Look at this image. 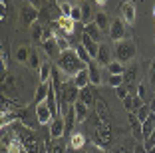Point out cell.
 Here are the masks:
<instances>
[{"mask_svg": "<svg viewBox=\"0 0 155 153\" xmlns=\"http://www.w3.org/2000/svg\"><path fill=\"white\" fill-rule=\"evenodd\" d=\"M56 66H58V70L62 74H66L68 78H74L78 72L86 70L87 64L80 60V56L76 54V50L70 48V50H66V52H62V54H60V58L56 60Z\"/></svg>", "mask_w": 155, "mask_h": 153, "instance_id": "1", "label": "cell"}, {"mask_svg": "<svg viewBox=\"0 0 155 153\" xmlns=\"http://www.w3.org/2000/svg\"><path fill=\"white\" fill-rule=\"evenodd\" d=\"M137 56V46L133 38H123V40L115 42L114 46V60H117L119 64H127Z\"/></svg>", "mask_w": 155, "mask_h": 153, "instance_id": "2", "label": "cell"}, {"mask_svg": "<svg viewBox=\"0 0 155 153\" xmlns=\"http://www.w3.org/2000/svg\"><path fill=\"white\" fill-rule=\"evenodd\" d=\"M91 141L94 145L100 149H107L114 141V133H111V123L104 121L100 125H94V131H91Z\"/></svg>", "mask_w": 155, "mask_h": 153, "instance_id": "3", "label": "cell"}, {"mask_svg": "<svg viewBox=\"0 0 155 153\" xmlns=\"http://www.w3.org/2000/svg\"><path fill=\"white\" fill-rule=\"evenodd\" d=\"M119 18L127 26H133V22H135V2L133 0H123L119 4Z\"/></svg>", "mask_w": 155, "mask_h": 153, "instance_id": "4", "label": "cell"}, {"mask_svg": "<svg viewBox=\"0 0 155 153\" xmlns=\"http://www.w3.org/2000/svg\"><path fill=\"white\" fill-rule=\"evenodd\" d=\"M38 18H40V10L34 8L32 4H22V8H20V20H22L24 26H32L34 22H38Z\"/></svg>", "mask_w": 155, "mask_h": 153, "instance_id": "5", "label": "cell"}, {"mask_svg": "<svg viewBox=\"0 0 155 153\" xmlns=\"http://www.w3.org/2000/svg\"><path fill=\"white\" fill-rule=\"evenodd\" d=\"M52 28H54V32H62L64 36H72L74 30H76V22H74L70 16H60L56 22L50 24Z\"/></svg>", "mask_w": 155, "mask_h": 153, "instance_id": "6", "label": "cell"}, {"mask_svg": "<svg viewBox=\"0 0 155 153\" xmlns=\"http://www.w3.org/2000/svg\"><path fill=\"white\" fill-rule=\"evenodd\" d=\"M125 34H127V24L123 22L121 18H115L111 20V26H110V38L114 42H119L125 38Z\"/></svg>", "mask_w": 155, "mask_h": 153, "instance_id": "7", "label": "cell"}, {"mask_svg": "<svg viewBox=\"0 0 155 153\" xmlns=\"http://www.w3.org/2000/svg\"><path fill=\"white\" fill-rule=\"evenodd\" d=\"M127 121H129V127H131L133 139L137 143H143V123L139 121V117L135 113H127Z\"/></svg>", "mask_w": 155, "mask_h": 153, "instance_id": "8", "label": "cell"}, {"mask_svg": "<svg viewBox=\"0 0 155 153\" xmlns=\"http://www.w3.org/2000/svg\"><path fill=\"white\" fill-rule=\"evenodd\" d=\"M36 115H38L40 125H50V123L54 121V113H52V109L46 105V101L36 105Z\"/></svg>", "mask_w": 155, "mask_h": 153, "instance_id": "9", "label": "cell"}, {"mask_svg": "<svg viewBox=\"0 0 155 153\" xmlns=\"http://www.w3.org/2000/svg\"><path fill=\"white\" fill-rule=\"evenodd\" d=\"M96 99H97V91H96V86H86V88H82L80 90V101H84L86 105H94L96 104Z\"/></svg>", "mask_w": 155, "mask_h": 153, "instance_id": "10", "label": "cell"}, {"mask_svg": "<svg viewBox=\"0 0 155 153\" xmlns=\"http://www.w3.org/2000/svg\"><path fill=\"white\" fill-rule=\"evenodd\" d=\"M50 133L54 139H60L66 135V121H64V115H58L54 117V121L50 123Z\"/></svg>", "mask_w": 155, "mask_h": 153, "instance_id": "11", "label": "cell"}, {"mask_svg": "<svg viewBox=\"0 0 155 153\" xmlns=\"http://www.w3.org/2000/svg\"><path fill=\"white\" fill-rule=\"evenodd\" d=\"M96 62L100 66L107 68L114 60H111V48L107 44H100V50H97V56H96Z\"/></svg>", "mask_w": 155, "mask_h": 153, "instance_id": "12", "label": "cell"}, {"mask_svg": "<svg viewBox=\"0 0 155 153\" xmlns=\"http://www.w3.org/2000/svg\"><path fill=\"white\" fill-rule=\"evenodd\" d=\"M87 74H90V84L91 86H101V70H100V64L96 60H91L87 64Z\"/></svg>", "mask_w": 155, "mask_h": 153, "instance_id": "13", "label": "cell"}, {"mask_svg": "<svg viewBox=\"0 0 155 153\" xmlns=\"http://www.w3.org/2000/svg\"><path fill=\"white\" fill-rule=\"evenodd\" d=\"M86 143H87V139H86V135L84 133H80V131H74L72 135H70V151H82V149H86Z\"/></svg>", "mask_w": 155, "mask_h": 153, "instance_id": "14", "label": "cell"}, {"mask_svg": "<svg viewBox=\"0 0 155 153\" xmlns=\"http://www.w3.org/2000/svg\"><path fill=\"white\" fill-rule=\"evenodd\" d=\"M42 50L48 54V58H56V60L60 58V54H62V52H60V48H58V42H56V36L52 38V40L42 42Z\"/></svg>", "mask_w": 155, "mask_h": 153, "instance_id": "15", "label": "cell"}, {"mask_svg": "<svg viewBox=\"0 0 155 153\" xmlns=\"http://www.w3.org/2000/svg\"><path fill=\"white\" fill-rule=\"evenodd\" d=\"M52 64L50 62H42L40 70H38V84H48L52 80Z\"/></svg>", "mask_w": 155, "mask_h": 153, "instance_id": "16", "label": "cell"}, {"mask_svg": "<svg viewBox=\"0 0 155 153\" xmlns=\"http://www.w3.org/2000/svg\"><path fill=\"white\" fill-rule=\"evenodd\" d=\"M80 42H82V44H84V48H86L87 52H90V56H91V58L96 60V56H97V50H100V44H97L96 40H91V38L87 36L86 32L82 34V40H80Z\"/></svg>", "mask_w": 155, "mask_h": 153, "instance_id": "17", "label": "cell"}, {"mask_svg": "<svg viewBox=\"0 0 155 153\" xmlns=\"http://www.w3.org/2000/svg\"><path fill=\"white\" fill-rule=\"evenodd\" d=\"M48 91H50V81H48V84H38V90H36V94H34V101L32 104L34 105L44 104L46 98H48Z\"/></svg>", "mask_w": 155, "mask_h": 153, "instance_id": "18", "label": "cell"}, {"mask_svg": "<svg viewBox=\"0 0 155 153\" xmlns=\"http://www.w3.org/2000/svg\"><path fill=\"white\" fill-rule=\"evenodd\" d=\"M74 109H76V121H86V117L90 115V105H86L84 101L78 99L76 104H74Z\"/></svg>", "mask_w": 155, "mask_h": 153, "instance_id": "19", "label": "cell"}, {"mask_svg": "<svg viewBox=\"0 0 155 153\" xmlns=\"http://www.w3.org/2000/svg\"><path fill=\"white\" fill-rule=\"evenodd\" d=\"M30 38H32V44H38V42L44 40V26H42V22H34L30 26Z\"/></svg>", "mask_w": 155, "mask_h": 153, "instance_id": "20", "label": "cell"}, {"mask_svg": "<svg viewBox=\"0 0 155 153\" xmlns=\"http://www.w3.org/2000/svg\"><path fill=\"white\" fill-rule=\"evenodd\" d=\"M84 32H86V34L91 38V40H96L97 44H101V30L97 28V24H96V22L86 24V26H84Z\"/></svg>", "mask_w": 155, "mask_h": 153, "instance_id": "21", "label": "cell"}, {"mask_svg": "<svg viewBox=\"0 0 155 153\" xmlns=\"http://www.w3.org/2000/svg\"><path fill=\"white\" fill-rule=\"evenodd\" d=\"M94 22L97 24V28H100L101 32L110 30V26H111V20H110V16H107L105 12H97L96 16H94Z\"/></svg>", "mask_w": 155, "mask_h": 153, "instance_id": "22", "label": "cell"}, {"mask_svg": "<svg viewBox=\"0 0 155 153\" xmlns=\"http://www.w3.org/2000/svg\"><path fill=\"white\" fill-rule=\"evenodd\" d=\"M74 84H76L80 90L86 86H90V74H87V68L86 70H82V72H78L76 76H74Z\"/></svg>", "mask_w": 155, "mask_h": 153, "instance_id": "23", "label": "cell"}, {"mask_svg": "<svg viewBox=\"0 0 155 153\" xmlns=\"http://www.w3.org/2000/svg\"><path fill=\"white\" fill-rule=\"evenodd\" d=\"M96 113L110 121V108H107V104H105V99H101V98L96 99Z\"/></svg>", "mask_w": 155, "mask_h": 153, "instance_id": "24", "label": "cell"}, {"mask_svg": "<svg viewBox=\"0 0 155 153\" xmlns=\"http://www.w3.org/2000/svg\"><path fill=\"white\" fill-rule=\"evenodd\" d=\"M153 131H155V113H151L145 121H143V141H145L147 137H151Z\"/></svg>", "mask_w": 155, "mask_h": 153, "instance_id": "25", "label": "cell"}, {"mask_svg": "<svg viewBox=\"0 0 155 153\" xmlns=\"http://www.w3.org/2000/svg\"><path fill=\"white\" fill-rule=\"evenodd\" d=\"M82 6V22H84V26L86 24H90V22H94V10H91V6L87 4V2H84V4H80Z\"/></svg>", "mask_w": 155, "mask_h": 153, "instance_id": "26", "label": "cell"}, {"mask_svg": "<svg viewBox=\"0 0 155 153\" xmlns=\"http://www.w3.org/2000/svg\"><path fill=\"white\" fill-rule=\"evenodd\" d=\"M74 50H76V54L80 56V60H82V62L90 64L91 60H94V58H91V56H90V52H87V50L84 48V44H82V42H80V44H78V46H74Z\"/></svg>", "mask_w": 155, "mask_h": 153, "instance_id": "27", "label": "cell"}, {"mask_svg": "<svg viewBox=\"0 0 155 153\" xmlns=\"http://www.w3.org/2000/svg\"><path fill=\"white\" fill-rule=\"evenodd\" d=\"M105 70H107L111 76H117V74H125V68H123V64H119L117 60H114V62H111L110 66L105 68Z\"/></svg>", "mask_w": 155, "mask_h": 153, "instance_id": "28", "label": "cell"}, {"mask_svg": "<svg viewBox=\"0 0 155 153\" xmlns=\"http://www.w3.org/2000/svg\"><path fill=\"white\" fill-rule=\"evenodd\" d=\"M28 66L32 68V70H40L42 62H40V58H38V52H36V50H30V58H28Z\"/></svg>", "mask_w": 155, "mask_h": 153, "instance_id": "29", "label": "cell"}, {"mask_svg": "<svg viewBox=\"0 0 155 153\" xmlns=\"http://www.w3.org/2000/svg\"><path fill=\"white\" fill-rule=\"evenodd\" d=\"M56 42H58L60 52H66V50H70V42L66 40V36L62 34V32H56Z\"/></svg>", "mask_w": 155, "mask_h": 153, "instance_id": "30", "label": "cell"}, {"mask_svg": "<svg viewBox=\"0 0 155 153\" xmlns=\"http://www.w3.org/2000/svg\"><path fill=\"white\" fill-rule=\"evenodd\" d=\"M123 81H125L123 80V74H117V76H111L110 74V78H107V86L110 88H119Z\"/></svg>", "mask_w": 155, "mask_h": 153, "instance_id": "31", "label": "cell"}, {"mask_svg": "<svg viewBox=\"0 0 155 153\" xmlns=\"http://www.w3.org/2000/svg\"><path fill=\"white\" fill-rule=\"evenodd\" d=\"M28 58H30V50L28 48H18L16 50V60H18L20 64H24V62L28 64Z\"/></svg>", "mask_w": 155, "mask_h": 153, "instance_id": "32", "label": "cell"}, {"mask_svg": "<svg viewBox=\"0 0 155 153\" xmlns=\"http://www.w3.org/2000/svg\"><path fill=\"white\" fill-rule=\"evenodd\" d=\"M135 115L137 117H139V121H145V119H147V117H149L151 115V109H149V104H145V105H143V108H139V109H137V113H135Z\"/></svg>", "mask_w": 155, "mask_h": 153, "instance_id": "33", "label": "cell"}, {"mask_svg": "<svg viewBox=\"0 0 155 153\" xmlns=\"http://www.w3.org/2000/svg\"><path fill=\"white\" fill-rule=\"evenodd\" d=\"M135 78H137V68H135V66H133V68H129L127 72L123 74V80H125V84H127V88L131 86V80H135Z\"/></svg>", "mask_w": 155, "mask_h": 153, "instance_id": "34", "label": "cell"}, {"mask_svg": "<svg viewBox=\"0 0 155 153\" xmlns=\"http://www.w3.org/2000/svg\"><path fill=\"white\" fill-rule=\"evenodd\" d=\"M60 10H62V16H72L74 4H70V2H60Z\"/></svg>", "mask_w": 155, "mask_h": 153, "instance_id": "35", "label": "cell"}, {"mask_svg": "<svg viewBox=\"0 0 155 153\" xmlns=\"http://www.w3.org/2000/svg\"><path fill=\"white\" fill-rule=\"evenodd\" d=\"M70 18H72L74 22H82V6L74 4V10H72V16H70Z\"/></svg>", "mask_w": 155, "mask_h": 153, "instance_id": "36", "label": "cell"}, {"mask_svg": "<svg viewBox=\"0 0 155 153\" xmlns=\"http://www.w3.org/2000/svg\"><path fill=\"white\" fill-rule=\"evenodd\" d=\"M115 95H117L119 99H125V98H129V90L127 88H123V86H119V88H115Z\"/></svg>", "mask_w": 155, "mask_h": 153, "instance_id": "37", "label": "cell"}, {"mask_svg": "<svg viewBox=\"0 0 155 153\" xmlns=\"http://www.w3.org/2000/svg\"><path fill=\"white\" fill-rule=\"evenodd\" d=\"M135 95H139L143 101L147 99V88H145V84H139V86H137V94Z\"/></svg>", "mask_w": 155, "mask_h": 153, "instance_id": "38", "label": "cell"}, {"mask_svg": "<svg viewBox=\"0 0 155 153\" xmlns=\"http://www.w3.org/2000/svg\"><path fill=\"white\" fill-rule=\"evenodd\" d=\"M123 105H125L127 113H133V95H129V98L123 99Z\"/></svg>", "mask_w": 155, "mask_h": 153, "instance_id": "39", "label": "cell"}, {"mask_svg": "<svg viewBox=\"0 0 155 153\" xmlns=\"http://www.w3.org/2000/svg\"><path fill=\"white\" fill-rule=\"evenodd\" d=\"M143 145H145V149H147V151H149L151 147H155V131L151 133V137H147V139L143 141Z\"/></svg>", "mask_w": 155, "mask_h": 153, "instance_id": "40", "label": "cell"}, {"mask_svg": "<svg viewBox=\"0 0 155 153\" xmlns=\"http://www.w3.org/2000/svg\"><path fill=\"white\" fill-rule=\"evenodd\" d=\"M50 153H66V147L60 141H56L54 145H52V149H50Z\"/></svg>", "mask_w": 155, "mask_h": 153, "instance_id": "41", "label": "cell"}, {"mask_svg": "<svg viewBox=\"0 0 155 153\" xmlns=\"http://www.w3.org/2000/svg\"><path fill=\"white\" fill-rule=\"evenodd\" d=\"M133 153H147V149H145L143 143H137V141H135V145H133Z\"/></svg>", "mask_w": 155, "mask_h": 153, "instance_id": "42", "label": "cell"}, {"mask_svg": "<svg viewBox=\"0 0 155 153\" xmlns=\"http://www.w3.org/2000/svg\"><path fill=\"white\" fill-rule=\"evenodd\" d=\"M28 4H32L34 8H44L46 0H28Z\"/></svg>", "mask_w": 155, "mask_h": 153, "instance_id": "43", "label": "cell"}, {"mask_svg": "<svg viewBox=\"0 0 155 153\" xmlns=\"http://www.w3.org/2000/svg\"><path fill=\"white\" fill-rule=\"evenodd\" d=\"M151 86H153V90H155V60H153V64H151Z\"/></svg>", "mask_w": 155, "mask_h": 153, "instance_id": "44", "label": "cell"}, {"mask_svg": "<svg viewBox=\"0 0 155 153\" xmlns=\"http://www.w3.org/2000/svg\"><path fill=\"white\" fill-rule=\"evenodd\" d=\"M149 109H151V113H155V95L151 98V101H149Z\"/></svg>", "mask_w": 155, "mask_h": 153, "instance_id": "45", "label": "cell"}, {"mask_svg": "<svg viewBox=\"0 0 155 153\" xmlns=\"http://www.w3.org/2000/svg\"><path fill=\"white\" fill-rule=\"evenodd\" d=\"M94 2H96L97 6H105V4H107V0H94Z\"/></svg>", "mask_w": 155, "mask_h": 153, "instance_id": "46", "label": "cell"}, {"mask_svg": "<svg viewBox=\"0 0 155 153\" xmlns=\"http://www.w3.org/2000/svg\"><path fill=\"white\" fill-rule=\"evenodd\" d=\"M0 153H10V149H8V147H4V145H2V151H0Z\"/></svg>", "mask_w": 155, "mask_h": 153, "instance_id": "47", "label": "cell"}, {"mask_svg": "<svg viewBox=\"0 0 155 153\" xmlns=\"http://www.w3.org/2000/svg\"><path fill=\"white\" fill-rule=\"evenodd\" d=\"M147 153H155V147H151V149H149V151H147Z\"/></svg>", "mask_w": 155, "mask_h": 153, "instance_id": "48", "label": "cell"}, {"mask_svg": "<svg viewBox=\"0 0 155 153\" xmlns=\"http://www.w3.org/2000/svg\"><path fill=\"white\" fill-rule=\"evenodd\" d=\"M107 153H115V151H107Z\"/></svg>", "mask_w": 155, "mask_h": 153, "instance_id": "49", "label": "cell"}, {"mask_svg": "<svg viewBox=\"0 0 155 153\" xmlns=\"http://www.w3.org/2000/svg\"><path fill=\"white\" fill-rule=\"evenodd\" d=\"M153 14H155V12H153Z\"/></svg>", "mask_w": 155, "mask_h": 153, "instance_id": "50", "label": "cell"}]
</instances>
